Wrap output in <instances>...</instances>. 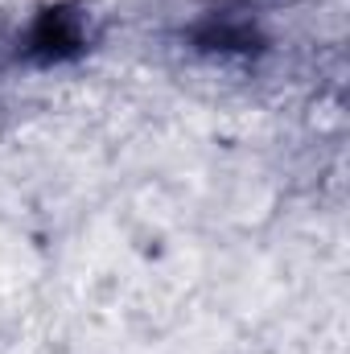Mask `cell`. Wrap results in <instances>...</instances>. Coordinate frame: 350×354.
<instances>
[{"mask_svg": "<svg viewBox=\"0 0 350 354\" xmlns=\"http://www.w3.org/2000/svg\"><path fill=\"white\" fill-rule=\"evenodd\" d=\"M185 46L198 54H210V58L256 62L268 50V33L260 25V12L248 0H219L185 29Z\"/></svg>", "mask_w": 350, "mask_h": 354, "instance_id": "obj_1", "label": "cell"}, {"mask_svg": "<svg viewBox=\"0 0 350 354\" xmlns=\"http://www.w3.org/2000/svg\"><path fill=\"white\" fill-rule=\"evenodd\" d=\"M91 41L95 29L83 4H50L29 21L17 58H25L29 66H62V62H79L91 50Z\"/></svg>", "mask_w": 350, "mask_h": 354, "instance_id": "obj_2", "label": "cell"}]
</instances>
